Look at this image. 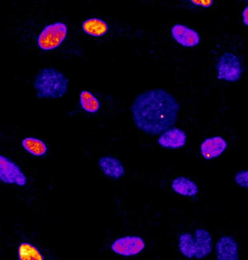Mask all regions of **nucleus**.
<instances>
[{
    "label": "nucleus",
    "mask_w": 248,
    "mask_h": 260,
    "mask_svg": "<svg viewBox=\"0 0 248 260\" xmlns=\"http://www.w3.org/2000/svg\"><path fill=\"white\" fill-rule=\"evenodd\" d=\"M217 78L228 82H238L241 77L242 69L240 60L231 52H225L216 64Z\"/></svg>",
    "instance_id": "nucleus-5"
},
{
    "label": "nucleus",
    "mask_w": 248,
    "mask_h": 260,
    "mask_svg": "<svg viewBox=\"0 0 248 260\" xmlns=\"http://www.w3.org/2000/svg\"><path fill=\"white\" fill-rule=\"evenodd\" d=\"M228 144L221 136H215L205 139L200 146V152L206 160L219 157L227 149Z\"/></svg>",
    "instance_id": "nucleus-11"
},
{
    "label": "nucleus",
    "mask_w": 248,
    "mask_h": 260,
    "mask_svg": "<svg viewBox=\"0 0 248 260\" xmlns=\"http://www.w3.org/2000/svg\"><path fill=\"white\" fill-rule=\"evenodd\" d=\"M171 188L175 193L185 197H194L199 191L194 181L185 177H178L172 181Z\"/></svg>",
    "instance_id": "nucleus-13"
},
{
    "label": "nucleus",
    "mask_w": 248,
    "mask_h": 260,
    "mask_svg": "<svg viewBox=\"0 0 248 260\" xmlns=\"http://www.w3.org/2000/svg\"><path fill=\"white\" fill-rule=\"evenodd\" d=\"M178 248L187 258H205L213 250L212 237L208 231L202 228L197 229L194 235L183 233L178 238Z\"/></svg>",
    "instance_id": "nucleus-3"
},
{
    "label": "nucleus",
    "mask_w": 248,
    "mask_h": 260,
    "mask_svg": "<svg viewBox=\"0 0 248 260\" xmlns=\"http://www.w3.org/2000/svg\"><path fill=\"white\" fill-rule=\"evenodd\" d=\"M68 28L62 22L47 25L39 35L38 46L41 50L48 51L57 48L65 40Z\"/></svg>",
    "instance_id": "nucleus-4"
},
{
    "label": "nucleus",
    "mask_w": 248,
    "mask_h": 260,
    "mask_svg": "<svg viewBox=\"0 0 248 260\" xmlns=\"http://www.w3.org/2000/svg\"><path fill=\"white\" fill-rule=\"evenodd\" d=\"M238 243L231 236L220 237L215 247L216 258L218 260H238Z\"/></svg>",
    "instance_id": "nucleus-8"
},
{
    "label": "nucleus",
    "mask_w": 248,
    "mask_h": 260,
    "mask_svg": "<svg viewBox=\"0 0 248 260\" xmlns=\"http://www.w3.org/2000/svg\"><path fill=\"white\" fill-rule=\"evenodd\" d=\"M100 170L105 177L118 180L124 177L125 173V168L118 158L113 156H101L98 160Z\"/></svg>",
    "instance_id": "nucleus-12"
},
{
    "label": "nucleus",
    "mask_w": 248,
    "mask_h": 260,
    "mask_svg": "<svg viewBox=\"0 0 248 260\" xmlns=\"http://www.w3.org/2000/svg\"><path fill=\"white\" fill-rule=\"evenodd\" d=\"M237 185L242 188L248 189V170H240L235 176Z\"/></svg>",
    "instance_id": "nucleus-18"
},
{
    "label": "nucleus",
    "mask_w": 248,
    "mask_h": 260,
    "mask_svg": "<svg viewBox=\"0 0 248 260\" xmlns=\"http://www.w3.org/2000/svg\"><path fill=\"white\" fill-rule=\"evenodd\" d=\"M0 181L7 184H16L19 187L26 186L27 178L18 165L12 159L0 155Z\"/></svg>",
    "instance_id": "nucleus-6"
},
{
    "label": "nucleus",
    "mask_w": 248,
    "mask_h": 260,
    "mask_svg": "<svg viewBox=\"0 0 248 260\" xmlns=\"http://www.w3.org/2000/svg\"><path fill=\"white\" fill-rule=\"evenodd\" d=\"M242 22L248 27V6L244 8L242 13Z\"/></svg>",
    "instance_id": "nucleus-20"
},
{
    "label": "nucleus",
    "mask_w": 248,
    "mask_h": 260,
    "mask_svg": "<svg viewBox=\"0 0 248 260\" xmlns=\"http://www.w3.org/2000/svg\"><path fill=\"white\" fill-rule=\"evenodd\" d=\"M18 256L20 260H44V257L38 248L27 242H22L18 248Z\"/></svg>",
    "instance_id": "nucleus-17"
},
{
    "label": "nucleus",
    "mask_w": 248,
    "mask_h": 260,
    "mask_svg": "<svg viewBox=\"0 0 248 260\" xmlns=\"http://www.w3.org/2000/svg\"><path fill=\"white\" fill-rule=\"evenodd\" d=\"M80 105L86 113L94 114L100 109L99 100L88 90H83L80 94Z\"/></svg>",
    "instance_id": "nucleus-16"
},
{
    "label": "nucleus",
    "mask_w": 248,
    "mask_h": 260,
    "mask_svg": "<svg viewBox=\"0 0 248 260\" xmlns=\"http://www.w3.org/2000/svg\"><path fill=\"white\" fill-rule=\"evenodd\" d=\"M180 110L176 99L163 89H150L135 98L130 111L135 127L149 135H160L176 123Z\"/></svg>",
    "instance_id": "nucleus-1"
},
{
    "label": "nucleus",
    "mask_w": 248,
    "mask_h": 260,
    "mask_svg": "<svg viewBox=\"0 0 248 260\" xmlns=\"http://www.w3.org/2000/svg\"><path fill=\"white\" fill-rule=\"evenodd\" d=\"M146 248V243L140 237L127 236L116 239L111 245L114 253L123 256L138 255Z\"/></svg>",
    "instance_id": "nucleus-7"
},
{
    "label": "nucleus",
    "mask_w": 248,
    "mask_h": 260,
    "mask_svg": "<svg viewBox=\"0 0 248 260\" xmlns=\"http://www.w3.org/2000/svg\"><path fill=\"white\" fill-rule=\"evenodd\" d=\"M172 38L178 44L185 47H194L200 43L199 33L186 25L175 24L171 27Z\"/></svg>",
    "instance_id": "nucleus-10"
},
{
    "label": "nucleus",
    "mask_w": 248,
    "mask_h": 260,
    "mask_svg": "<svg viewBox=\"0 0 248 260\" xmlns=\"http://www.w3.org/2000/svg\"><path fill=\"white\" fill-rule=\"evenodd\" d=\"M21 145L27 152L36 157L46 155L48 151V147L45 142L34 137H27L22 140Z\"/></svg>",
    "instance_id": "nucleus-14"
},
{
    "label": "nucleus",
    "mask_w": 248,
    "mask_h": 260,
    "mask_svg": "<svg viewBox=\"0 0 248 260\" xmlns=\"http://www.w3.org/2000/svg\"><path fill=\"white\" fill-rule=\"evenodd\" d=\"M192 4L198 6V7H202L203 8H210L214 4V1H191Z\"/></svg>",
    "instance_id": "nucleus-19"
},
{
    "label": "nucleus",
    "mask_w": 248,
    "mask_h": 260,
    "mask_svg": "<svg viewBox=\"0 0 248 260\" xmlns=\"http://www.w3.org/2000/svg\"><path fill=\"white\" fill-rule=\"evenodd\" d=\"M187 136L185 131L178 127H171L160 134L157 140L159 145L164 149H179L186 144Z\"/></svg>",
    "instance_id": "nucleus-9"
},
{
    "label": "nucleus",
    "mask_w": 248,
    "mask_h": 260,
    "mask_svg": "<svg viewBox=\"0 0 248 260\" xmlns=\"http://www.w3.org/2000/svg\"><path fill=\"white\" fill-rule=\"evenodd\" d=\"M82 29L87 35L93 37H101L108 32V26L104 21L93 18L86 19L82 24Z\"/></svg>",
    "instance_id": "nucleus-15"
},
{
    "label": "nucleus",
    "mask_w": 248,
    "mask_h": 260,
    "mask_svg": "<svg viewBox=\"0 0 248 260\" xmlns=\"http://www.w3.org/2000/svg\"><path fill=\"white\" fill-rule=\"evenodd\" d=\"M69 80L63 72L53 67H45L36 74L33 86L39 99H61L67 93Z\"/></svg>",
    "instance_id": "nucleus-2"
}]
</instances>
